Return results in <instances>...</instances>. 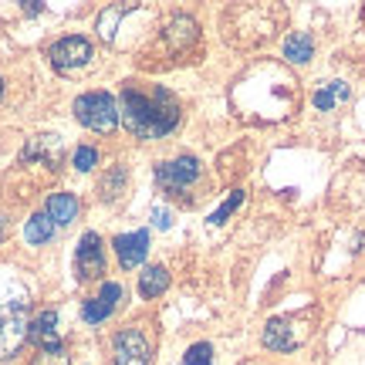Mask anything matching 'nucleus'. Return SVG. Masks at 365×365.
Segmentation results:
<instances>
[{"instance_id":"1","label":"nucleus","mask_w":365,"mask_h":365,"mask_svg":"<svg viewBox=\"0 0 365 365\" xmlns=\"http://www.w3.org/2000/svg\"><path fill=\"white\" fill-rule=\"evenodd\" d=\"M118 118L122 125L135 135V139H163L170 135L182 118V105L170 88L163 85H139V81H125L122 85V105H118Z\"/></svg>"},{"instance_id":"2","label":"nucleus","mask_w":365,"mask_h":365,"mask_svg":"<svg viewBox=\"0 0 365 365\" xmlns=\"http://www.w3.org/2000/svg\"><path fill=\"white\" fill-rule=\"evenodd\" d=\"M27 308L31 301L21 298H0V362H11L27 341Z\"/></svg>"},{"instance_id":"3","label":"nucleus","mask_w":365,"mask_h":365,"mask_svg":"<svg viewBox=\"0 0 365 365\" xmlns=\"http://www.w3.org/2000/svg\"><path fill=\"white\" fill-rule=\"evenodd\" d=\"M75 118L91 132H115L118 125V102L108 91H85L75 98Z\"/></svg>"},{"instance_id":"4","label":"nucleus","mask_w":365,"mask_h":365,"mask_svg":"<svg viewBox=\"0 0 365 365\" xmlns=\"http://www.w3.org/2000/svg\"><path fill=\"white\" fill-rule=\"evenodd\" d=\"M312 318H314V312L271 318L264 325V349H271V352H294L301 341L312 335Z\"/></svg>"},{"instance_id":"5","label":"nucleus","mask_w":365,"mask_h":365,"mask_svg":"<svg viewBox=\"0 0 365 365\" xmlns=\"http://www.w3.org/2000/svg\"><path fill=\"white\" fill-rule=\"evenodd\" d=\"M200 159L196 156H176L170 163H159L156 166V182L159 190H166V193H182V190H190L196 180H200Z\"/></svg>"},{"instance_id":"6","label":"nucleus","mask_w":365,"mask_h":365,"mask_svg":"<svg viewBox=\"0 0 365 365\" xmlns=\"http://www.w3.org/2000/svg\"><path fill=\"white\" fill-rule=\"evenodd\" d=\"M159 44H163L173 58H186V54H193L196 44H200V24H196L190 14H176L170 24L163 27Z\"/></svg>"},{"instance_id":"7","label":"nucleus","mask_w":365,"mask_h":365,"mask_svg":"<svg viewBox=\"0 0 365 365\" xmlns=\"http://www.w3.org/2000/svg\"><path fill=\"white\" fill-rule=\"evenodd\" d=\"M91 41L81 38V34H68V38L54 41L51 51H48V58H51V65L58 68V71H78V68H85L91 61Z\"/></svg>"},{"instance_id":"8","label":"nucleus","mask_w":365,"mask_h":365,"mask_svg":"<svg viewBox=\"0 0 365 365\" xmlns=\"http://www.w3.org/2000/svg\"><path fill=\"white\" fill-rule=\"evenodd\" d=\"M153 349L139 328H122L112 339V362L115 365H149Z\"/></svg>"},{"instance_id":"9","label":"nucleus","mask_w":365,"mask_h":365,"mask_svg":"<svg viewBox=\"0 0 365 365\" xmlns=\"http://www.w3.org/2000/svg\"><path fill=\"white\" fill-rule=\"evenodd\" d=\"M75 267H78L81 281H98L105 274V244L102 237L88 230V234L78 240V254H75Z\"/></svg>"},{"instance_id":"10","label":"nucleus","mask_w":365,"mask_h":365,"mask_svg":"<svg viewBox=\"0 0 365 365\" xmlns=\"http://www.w3.org/2000/svg\"><path fill=\"white\" fill-rule=\"evenodd\" d=\"M24 163H41V166H48V170H58L61 166V159H65V143L58 139V135H31L24 145V153H21Z\"/></svg>"},{"instance_id":"11","label":"nucleus","mask_w":365,"mask_h":365,"mask_svg":"<svg viewBox=\"0 0 365 365\" xmlns=\"http://www.w3.org/2000/svg\"><path fill=\"white\" fill-rule=\"evenodd\" d=\"M118 298H122V284H115V281H105L102 291H98L95 298L85 301V308H81V318H85L88 325H102V322H108V318H112V312H115Z\"/></svg>"},{"instance_id":"12","label":"nucleus","mask_w":365,"mask_h":365,"mask_svg":"<svg viewBox=\"0 0 365 365\" xmlns=\"http://www.w3.org/2000/svg\"><path fill=\"white\" fill-rule=\"evenodd\" d=\"M112 247L118 254V264L132 271V267H139L145 261V254H149V234L145 230H132V234H118L112 240Z\"/></svg>"},{"instance_id":"13","label":"nucleus","mask_w":365,"mask_h":365,"mask_svg":"<svg viewBox=\"0 0 365 365\" xmlns=\"http://www.w3.org/2000/svg\"><path fill=\"white\" fill-rule=\"evenodd\" d=\"M27 341H34L38 349H61V335H58V312L48 308L41 312L31 328H27Z\"/></svg>"},{"instance_id":"14","label":"nucleus","mask_w":365,"mask_h":365,"mask_svg":"<svg viewBox=\"0 0 365 365\" xmlns=\"http://www.w3.org/2000/svg\"><path fill=\"white\" fill-rule=\"evenodd\" d=\"M78 200L71 193H51L48 196V203H44V213L54 220V227H68V223L78 217Z\"/></svg>"},{"instance_id":"15","label":"nucleus","mask_w":365,"mask_h":365,"mask_svg":"<svg viewBox=\"0 0 365 365\" xmlns=\"http://www.w3.org/2000/svg\"><path fill=\"white\" fill-rule=\"evenodd\" d=\"M54 234H58V227H54V220L44 213V210L34 213V217L24 223V240L27 244H34V247H44L48 240H54Z\"/></svg>"},{"instance_id":"16","label":"nucleus","mask_w":365,"mask_h":365,"mask_svg":"<svg viewBox=\"0 0 365 365\" xmlns=\"http://www.w3.org/2000/svg\"><path fill=\"white\" fill-rule=\"evenodd\" d=\"M349 85L345 81H325L322 88L314 91V108L318 112H331V108H339L341 102H349Z\"/></svg>"},{"instance_id":"17","label":"nucleus","mask_w":365,"mask_h":365,"mask_svg":"<svg viewBox=\"0 0 365 365\" xmlns=\"http://www.w3.org/2000/svg\"><path fill=\"white\" fill-rule=\"evenodd\" d=\"M166 287H170V271L166 267H145L143 274H139V294L143 298H159V294H166Z\"/></svg>"},{"instance_id":"18","label":"nucleus","mask_w":365,"mask_h":365,"mask_svg":"<svg viewBox=\"0 0 365 365\" xmlns=\"http://www.w3.org/2000/svg\"><path fill=\"white\" fill-rule=\"evenodd\" d=\"M314 54V41L312 34H304V31H298V34H291V38L284 41V58L291 61V65H308Z\"/></svg>"},{"instance_id":"19","label":"nucleus","mask_w":365,"mask_h":365,"mask_svg":"<svg viewBox=\"0 0 365 365\" xmlns=\"http://www.w3.org/2000/svg\"><path fill=\"white\" fill-rule=\"evenodd\" d=\"M125 182H129L125 166H112V170L102 176V182H98V196H105V200H118V196L125 193Z\"/></svg>"},{"instance_id":"20","label":"nucleus","mask_w":365,"mask_h":365,"mask_svg":"<svg viewBox=\"0 0 365 365\" xmlns=\"http://www.w3.org/2000/svg\"><path fill=\"white\" fill-rule=\"evenodd\" d=\"M182 365H213V345H210V341L190 345L186 355H182Z\"/></svg>"},{"instance_id":"21","label":"nucleus","mask_w":365,"mask_h":365,"mask_svg":"<svg viewBox=\"0 0 365 365\" xmlns=\"http://www.w3.org/2000/svg\"><path fill=\"white\" fill-rule=\"evenodd\" d=\"M240 203H244V190H234V193L227 196V203H223L220 210H213V213H210V223H213V227H220V223L227 220V217H230Z\"/></svg>"},{"instance_id":"22","label":"nucleus","mask_w":365,"mask_h":365,"mask_svg":"<svg viewBox=\"0 0 365 365\" xmlns=\"http://www.w3.org/2000/svg\"><path fill=\"white\" fill-rule=\"evenodd\" d=\"M31 365H71L65 345L61 349H38V355L31 359Z\"/></svg>"},{"instance_id":"23","label":"nucleus","mask_w":365,"mask_h":365,"mask_svg":"<svg viewBox=\"0 0 365 365\" xmlns=\"http://www.w3.org/2000/svg\"><path fill=\"white\" fill-rule=\"evenodd\" d=\"M95 166H98V149H95V145H78V149H75V170L91 173Z\"/></svg>"},{"instance_id":"24","label":"nucleus","mask_w":365,"mask_h":365,"mask_svg":"<svg viewBox=\"0 0 365 365\" xmlns=\"http://www.w3.org/2000/svg\"><path fill=\"white\" fill-rule=\"evenodd\" d=\"M153 227H156V230H170L173 227V213L166 207H156L153 210Z\"/></svg>"},{"instance_id":"25","label":"nucleus","mask_w":365,"mask_h":365,"mask_svg":"<svg viewBox=\"0 0 365 365\" xmlns=\"http://www.w3.org/2000/svg\"><path fill=\"white\" fill-rule=\"evenodd\" d=\"M4 237H7V220L0 217V240H4Z\"/></svg>"},{"instance_id":"26","label":"nucleus","mask_w":365,"mask_h":365,"mask_svg":"<svg viewBox=\"0 0 365 365\" xmlns=\"http://www.w3.org/2000/svg\"><path fill=\"white\" fill-rule=\"evenodd\" d=\"M0 95H4V78H0Z\"/></svg>"}]
</instances>
